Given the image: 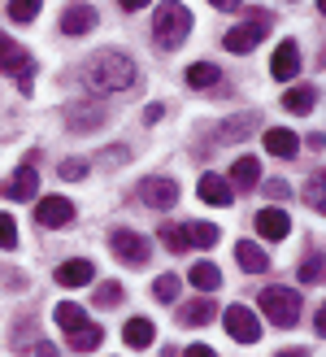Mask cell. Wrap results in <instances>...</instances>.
Returning a JSON list of instances; mask_svg holds the SVG:
<instances>
[{
	"label": "cell",
	"instance_id": "obj_1",
	"mask_svg": "<svg viewBox=\"0 0 326 357\" xmlns=\"http://www.w3.org/2000/svg\"><path fill=\"white\" fill-rule=\"evenodd\" d=\"M135 79H139V70H135V61L126 57V52H100V57H92L83 66V83L92 87L96 96L126 92V87H135Z\"/></svg>",
	"mask_w": 326,
	"mask_h": 357
},
{
	"label": "cell",
	"instance_id": "obj_2",
	"mask_svg": "<svg viewBox=\"0 0 326 357\" xmlns=\"http://www.w3.org/2000/svg\"><path fill=\"white\" fill-rule=\"evenodd\" d=\"M52 318H57V327L65 331V344L75 349V353H96V349L104 344L100 323H92V318H87V310L75 305V301H61V305L52 310Z\"/></svg>",
	"mask_w": 326,
	"mask_h": 357
},
{
	"label": "cell",
	"instance_id": "obj_3",
	"mask_svg": "<svg viewBox=\"0 0 326 357\" xmlns=\"http://www.w3.org/2000/svg\"><path fill=\"white\" fill-rule=\"evenodd\" d=\"M192 35V9L183 0H166L157 5V17H153V40L157 48H178Z\"/></svg>",
	"mask_w": 326,
	"mask_h": 357
},
{
	"label": "cell",
	"instance_id": "obj_4",
	"mask_svg": "<svg viewBox=\"0 0 326 357\" xmlns=\"http://www.w3.org/2000/svg\"><path fill=\"white\" fill-rule=\"evenodd\" d=\"M261 314L274 327H296V318H300V292L296 288H283V283L265 288L261 292Z\"/></svg>",
	"mask_w": 326,
	"mask_h": 357
},
{
	"label": "cell",
	"instance_id": "obj_5",
	"mask_svg": "<svg viewBox=\"0 0 326 357\" xmlns=\"http://www.w3.org/2000/svg\"><path fill=\"white\" fill-rule=\"evenodd\" d=\"M274 26V17H270V9H248V22H240L235 31H226V52H252L261 40H265V31Z\"/></svg>",
	"mask_w": 326,
	"mask_h": 357
},
{
	"label": "cell",
	"instance_id": "obj_6",
	"mask_svg": "<svg viewBox=\"0 0 326 357\" xmlns=\"http://www.w3.org/2000/svg\"><path fill=\"white\" fill-rule=\"evenodd\" d=\"M109 248L118 253V261H126V266H143L153 257V244H148V236H139V231H131V227H118V231H109Z\"/></svg>",
	"mask_w": 326,
	"mask_h": 357
},
{
	"label": "cell",
	"instance_id": "obj_7",
	"mask_svg": "<svg viewBox=\"0 0 326 357\" xmlns=\"http://www.w3.org/2000/svg\"><path fill=\"white\" fill-rule=\"evenodd\" d=\"M222 323H226V335L235 344H257L261 340V323H257V314H252L248 305H231L222 314Z\"/></svg>",
	"mask_w": 326,
	"mask_h": 357
},
{
	"label": "cell",
	"instance_id": "obj_8",
	"mask_svg": "<svg viewBox=\"0 0 326 357\" xmlns=\"http://www.w3.org/2000/svg\"><path fill=\"white\" fill-rule=\"evenodd\" d=\"M139 196H143V205H153V209H174L178 205V183H174V178L153 174V178L139 183Z\"/></svg>",
	"mask_w": 326,
	"mask_h": 357
},
{
	"label": "cell",
	"instance_id": "obj_9",
	"mask_svg": "<svg viewBox=\"0 0 326 357\" xmlns=\"http://www.w3.org/2000/svg\"><path fill=\"white\" fill-rule=\"evenodd\" d=\"M0 192H5L9 201H31V196L40 192V170H35L31 162H26V166H17V170L5 178V183H0Z\"/></svg>",
	"mask_w": 326,
	"mask_h": 357
},
{
	"label": "cell",
	"instance_id": "obj_10",
	"mask_svg": "<svg viewBox=\"0 0 326 357\" xmlns=\"http://www.w3.org/2000/svg\"><path fill=\"white\" fill-rule=\"evenodd\" d=\"M35 222L40 227H70L75 222V205H70L65 196H44V201L35 205Z\"/></svg>",
	"mask_w": 326,
	"mask_h": 357
},
{
	"label": "cell",
	"instance_id": "obj_11",
	"mask_svg": "<svg viewBox=\"0 0 326 357\" xmlns=\"http://www.w3.org/2000/svg\"><path fill=\"white\" fill-rule=\"evenodd\" d=\"M296 70H300V48H296V40H283V44L274 48L270 75H274V79L283 83V79H296Z\"/></svg>",
	"mask_w": 326,
	"mask_h": 357
},
{
	"label": "cell",
	"instance_id": "obj_12",
	"mask_svg": "<svg viewBox=\"0 0 326 357\" xmlns=\"http://www.w3.org/2000/svg\"><path fill=\"white\" fill-rule=\"evenodd\" d=\"M31 66H35L31 52L17 40H9V35H0V70H5V75H22V70H31Z\"/></svg>",
	"mask_w": 326,
	"mask_h": 357
},
{
	"label": "cell",
	"instance_id": "obj_13",
	"mask_svg": "<svg viewBox=\"0 0 326 357\" xmlns=\"http://www.w3.org/2000/svg\"><path fill=\"white\" fill-rule=\"evenodd\" d=\"M287 231H292V218H287L283 209H261L257 213V236L261 240H287Z\"/></svg>",
	"mask_w": 326,
	"mask_h": 357
},
{
	"label": "cell",
	"instance_id": "obj_14",
	"mask_svg": "<svg viewBox=\"0 0 326 357\" xmlns=\"http://www.w3.org/2000/svg\"><path fill=\"white\" fill-rule=\"evenodd\" d=\"M96 279V266L92 261H61L57 266V283H61V288H83V283H92Z\"/></svg>",
	"mask_w": 326,
	"mask_h": 357
},
{
	"label": "cell",
	"instance_id": "obj_15",
	"mask_svg": "<svg viewBox=\"0 0 326 357\" xmlns=\"http://www.w3.org/2000/svg\"><path fill=\"white\" fill-rule=\"evenodd\" d=\"M213 314H217L213 296H201V301H187V305H178V323H183V327H205V323H213Z\"/></svg>",
	"mask_w": 326,
	"mask_h": 357
},
{
	"label": "cell",
	"instance_id": "obj_16",
	"mask_svg": "<svg viewBox=\"0 0 326 357\" xmlns=\"http://www.w3.org/2000/svg\"><path fill=\"white\" fill-rule=\"evenodd\" d=\"M96 26V9L92 5H70L65 13H61V31L65 35H87Z\"/></svg>",
	"mask_w": 326,
	"mask_h": 357
},
{
	"label": "cell",
	"instance_id": "obj_17",
	"mask_svg": "<svg viewBox=\"0 0 326 357\" xmlns=\"http://www.w3.org/2000/svg\"><path fill=\"white\" fill-rule=\"evenodd\" d=\"M265 153L270 157H296L300 153V139H296V131H287V127H274V131H265Z\"/></svg>",
	"mask_w": 326,
	"mask_h": 357
},
{
	"label": "cell",
	"instance_id": "obj_18",
	"mask_svg": "<svg viewBox=\"0 0 326 357\" xmlns=\"http://www.w3.org/2000/svg\"><path fill=\"white\" fill-rule=\"evenodd\" d=\"M235 261H240L248 275H265V271H270V257H265V248H261V244H248V240H240V244H235Z\"/></svg>",
	"mask_w": 326,
	"mask_h": 357
},
{
	"label": "cell",
	"instance_id": "obj_19",
	"mask_svg": "<svg viewBox=\"0 0 326 357\" xmlns=\"http://www.w3.org/2000/svg\"><path fill=\"white\" fill-rule=\"evenodd\" d=\"M122 340H126V349H148V344L157 340L153 318H131V323L122 327Z\"/></svg>",
	"mask_w": 326,
	"mask_h": 357
},
{
	"label": "cell",
	"instance_id": "obj_20",
	"mask_svg": "<svg viewBox=\"0 0 326 357\" xmlns=\"http://www.w3.org/2000/svg\"><path fill=\"white\" fill-rule=\"evenodd\" d=\"M231 183L240 192H252L261 183V162H257V157H240V162L231 166Z\"/></svg>",
	"mask_w": 326,
	"mask_h": 357
},
{
	"label": "cell",
	"instance_id": "obj_21",
	"mask_svg": "<svg viewBox=\"0 0 326 357\" xmlns=\"http://www.w3.org/2000/svg\"><path fill=\"white\" fill-rule=\"evenodd\" d=\"M201 201H205V205H231L235 192H231V183H226L222 174H205V178H201Z\"/></svg>",
	"mask_w": 326,
	"mask_h": 357
},
{
	"label": "cell",
	"instance_id": "obj_22",
	"mask_svg": "<svg viewBox=\"0 0 326 357\" xmlns=\"http://www.w3.org/2000/svg\"><path fill=\"white\" fill-rule=\"evenodd\" d=\"M257 114H240V118H231L226 127H217V139H222V144H235V139H244V135H252L257 131Z\"/></svg>",
	"mask_w": 326,
	"mask_h": 357
},
{
	"label": "cell",
	"instance_id": "obj_23",
	"mask_svg": "<svg viewBox=\"0 0 326 357\" xmlns=\"http://www.w3.org/2000/svg\"><path fill=\"white\" fill-rule=\"evenodd\" d=\"M217 83H222V70L217 66H209V61L187 66V87H196V92H209V87H217Z\"/></svg>",
	"mask_w": 326,
	"mask_h": 357
},
{
	"label": "cell",
	"instance_id": "obj_24",
	"mask_svg": "<svg viewBox=\"0 0 326 357\" xmlns=\"http://www.w3.org/2000/svg\"><path fill=\"white\" fill-rule=\"evenodd\" d=\"M187 279H192V283H196L201 292H217V288H222V271H217L213 261H196Z\"/></svg>",
	"mask_w": 326,
	"mask_h": 357
},
{
	"label": "cell",
	"instance_id": "obj_25",
	"mask_svg": "<svg viewBox=\"0 0 326 357\" xmlns=\"http://www.w3.org/2000/svg\"><path fill=\"white\" fill-rule=\"evenodd\" d=\"M100 122H104V109H100V105H79V109L70 114V127H75V131H96Z\"/></svg>",
	"mask_w": 326,
	"mask_h": 357
},
{
	"label": "cell",
	"instance_id": "obj_26",
	"mask_svg": "<svg viewBox=\"0 0 326 357\" xmlns=\"http://www.w3.org/2000/svg\"><path fill=\"white\" fill-rule=\"evenodd\" d=\"M313 100H318V87H309V83H304V87H292V92L283 96V105H287L292 114H309Z\"/></svg>",
	"mask_w": 326,
	"mask_h": 357
},
{
	"label": "cell",
	"instance_id": "obj_27",
	"mask_svg": "<svg viewBox=\"0 0 326 357\" xmlns=\"http://www.w3.org/2000/svg\"><path fill=\"white\" fill-rule=\"evenodd\" d=\"M183 236H187L192 248H213L217 244V227H209V222H187Z\"/></svg>",
	"mask_w": 326,
	"mask_h": 357
},
{
	"label": "cell",
	"instance_id": "obj_28",
	"mask_svg": "<svg viewBox=\"0 0 326 357\" xmlns=\"http://www.w3.org/2000/svg\"><path fill=\"white\" fill-rule=\"evenodd\" d=\"M122 296H126V292H122V283H118V279H109V283H100V288H96L92 301H96L100 310H114V305H122Z\"/></svg>",
	"mask_w": 326,
	"mask_h": 357
},
{
	"label": "cell",
	"instance_id": "obj_29",
	"mask_svg": "<svg viewBox=\"0 0 326 357\" xmlns=\"http://www.w3.org/2000/svg\"><path fill=\"white\" fill-rule=\"evenodd\" d=\"M161 244H166L170 248V253H187V236H183V227H174V222H166V227H161Z\"/></svg>",
	"mask_w": 326,
	"mask_h": 357
},
{
	"label": "cell",
	"instance_id": "obj_30",
	"mask_svg": "<svg viewBox=\"0 0 326 357\" xmlns=\"http://www.w3.org/2000/svg\"><path fill=\"white\" fill-rule=\"evenodd\" d=\"M153 296L161 301V305H170V301L178 296V275H161V279L153 283Z\"/></svg>",
	"mask_w": 326,
	"mask_h": 357
},
{
	"label": "cell",
	"instance_id": "obj_31",
	"mask_svg": "<svg viewBox=\"0 0 326 357\" xmlns=\"http://www.w3.org/2000/svg\"><path fill=\"white\" fill-rule=\"evenodd\" d=\"M40 5L44 0H9V17L13 22H31V17L40 13Z\"/></svg>",
	"mask_w": 326,
	"mask_h": 357
},
{
	"label": "cell",
	"instance_id": "obj_32",
	"mask_svg": "<svg viewBox=\"0 0 326 357\" xmlns=\"http://www.w3.org/2000/svg\"><path fill=\"white\" fill-rule=\"evenodd\" d=\"M300 283H322V253H309L300 261Z\"/></svg>",
	"mask_w": 326,
	"mask_h": 357
},
{
	"label": "cell",
	"instance_id": "obj_33",
	"mask_svg": "<svg viewBox=\"0 0 326 357\" xmlns=\"http://www.w3.org/2000/svg\"><path fill=\"white\" fill-rule=\"evenodd\" d=\"M304 201H309V209H326V196H322V174H313L309 178V188H304Z\"/></svg>",
	"mask_w": 326,
	"mask_h": 357
},
{
	"label": "cell",
	"instance_id": "obj_34",
	"mask_svg": "<svg viewBox=\"0 0 326 357\" xmlns=\"http://www.w3.org/2000/svg\"><path fill=\"white\" fill-rule=\"evenodd\" d=\"M0 248H17V222L9 213H0Z\"/></svg>",
	"mask_w": 326,
	"mask_h": 357
},
{
	"label": "cell",
	"instance_id": "obj_35",
	"mask_svg": "<svg viewBox=\"0 0 326 357\" xmlns=\"http://www.w3.org/2000/svg\"><path fill=\"white\" fill-rule=\"evenodd\" d=\"M265 196H270V201H287V196H292V188H287L283 178H265Z\"/></svg>",
	"mask_w": 326,
	"mask_h": 357
},
{
	"label": "cell",
	"instance_id": "obj_36",
	"mask_svg": "<svg viewBox=\"0 0 326 357\" xmlns=\"http://www.w3.org/2000/svg\"><path fill=\"white\" fill-rule=\"evenodd\" d=\"M87 174V162H61V178L65 183H75V178H83Z\"/></svg>",
	"mask_w": 326,
	"mask_h": 357
},
{
	"label": "cell",
	"instance_id": "obj_37",
	"mask_svg": "<svg viewBox=\"0 0 326 357\" xmlns=\"http://www.w3.org/2000/svg\"><path fill=\"white\" fill-rule=\"evenodd\" d=\"M209 5L222 9V13H235V9H240V0H209Z\"/></svg>",
	"mask_w": 326,
	"mask_h": 357
},
{
	"label": "cell",
	"instance_id": "obj_38",
	"mask_svg": "<svg viewBox=\"0 0 326 357\" xmlns=\"http://www.w3.org/2000/svg\"><path fill=\"white\" fill-rule=\"evenodd\" d=\"M35 353H40V357H52V353H57V344H52V340H40V344H35Z\"/></svg>",
	"mask_w": 326,
	"mask_h": 357
},
{
	"label": "cell",
	"instance_id": "obj_39",
	"mask_svg": "<svg viewBox=\"0 0 326 357\" xmlns=\"http://www.w3.org/2000/svg\"><path fill=\"white\" fill-rule=\"evenodd\" d=\"M187 357H213V349H209V344H192Z\"/></svg>",
	"mask_w": 326,
	"mask_h": 357
},
{
	"label": "cell",
	"instance_id": "obj_40",
	"mask_svg": "<svg viewBox=\"0 0 326 357\" xmlns=\"http://www.w3.org/2000/svg\"><path fill=\"white\" fill-rule=\"evenodd\" d=\"M161 114H166V109H161V105H148V109H143V122H157Z\"/></svg>",
	"mask_w": 326,
	"mask_h": 357
},
{
	"label": "cell",
	"instance_id": "obj_41",
	"mask_svg": "<svg viewBox=\"0 0 326 357\" xmlns=\"http://www.w3.org/2000/svg\"><path fill=\"white\" fill-rule=\"evenodd\" d=\"M118 5H122L126 13H135V9H143V5H148V0H118Z\"/></svg>",
	"mask_w": 326,
	"mask_h": 357
}]
</instances>
